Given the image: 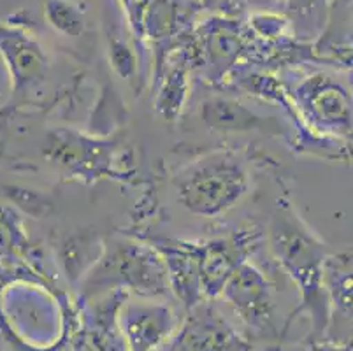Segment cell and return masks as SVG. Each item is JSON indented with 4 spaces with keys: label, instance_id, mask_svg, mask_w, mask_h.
<instances>
[{
    "label": "cell",
    "instance_id": "obj_3",
    "mask_svg": "<svg viewBox=\"0 0 353 351\" xmlns=\"http://www.w3.org/2000/svg\"><path fill=\"white\" fill-rule=\"evenodd\" d=\"M81 290L85 301L114 290L146 299L171 294L165 263L155 246L127 239L113 241L105 248L86 274Z\"/></svg>",
    "mask_w": 353,
    "mask_h": 351
},
{
    "label": "cell",
    "instance_id": "obj_15",
    "mask_svg": "<svg viewBox=\"0 0 353 351\" xmlns=\"http://www.w3.org/2000/svg\"><path fill=\"white\" fill-rule=\"evenodd\" d=\"M187 11L179 0H153L143 23V41L150 39L155 44H171L181 35V25Z\"/></svg>",
    "mask_w": 353,
    "mask_h": 351
},
{
    "label": "cell",
    "instance_id": "obj_18",
    "mask_svg": "<svg viewBox=\"0 0 353 351\" xmlns=\"http://www.w3.org/2000/svg\"><path fill=\"white\" fill-rule=\"evenodd\" d=\"M28 246L20 214L9 205H0V260L21 255Z\"/></svg>",
    "mask_w": 353,
    "mask_h": 351
},
{
    "label": "cell",
    "instance_id": "obj_7",
    "mask_svg": "<svg viewBox=\"0 0 353 351\" xmlns=\"http://www.w3.org/2000/svg\"><path fill=\"white\" fill-rule=\"evenodd\" d=\"M125 351H162L178 327V318L167 302L128 295L117 314Z\"/></svg>",
    "mask_w": 353,
    "mask_h": 351
},
{
    "label": "cell",
    "instance_id": "obj_8",
    "mask_svg": "<svg viewBox=\"0 0 353 351\" xmlns=\"http://www.w3.org/2000/svg\"><path fill=\"white\" fill-rule=\"evenodd\" d=\"M248 32L232 18L208 19L188 46V58L206 69L210 79L218 81L232 72L248 51Z\"/></svg>",
    "mask_w": 353,
    "mask_h": 351
},
{
    "label": "cell",
    "instance_id": "obj_12",
    "mask_svg": "<svg viewBox=\"0 0 353 351\" xmlns=\"http://www.w3.org/2000/svg\"><path fill=\"white\" fill-rule=\"evenodd\" d=\"M155 250L165 263L169 288L183 302L185 309L204 301L201 290V272H199L197 243L181 241H160Z\"/></svg>",
    "mask_w": 353,
    "mask_h": 351
},
{
    "label": "cell",
    "instance_id": "obj_4",
    "mask_svg": "<svg viewBox=\"0 0 353 351\" xmlns=\"http://www.w3.org/2000/svg\"><path fill=\"white\" fill-rule=\"evenodd\" d=\"M292 114L303 121L311 137L348 143L352 137V95L325 74L304 77L287 92Z\"/></svg>",
    "mask_w": 353,
    "mask_h": 351
},
{
    "label": "cell",
    "instance_id": "obj_2",
    "mask_svg": "<svg viewBox=\"0 0 353 351\" xmlns=\"http://www.w3.org/2000/svg\"><path fill=\"white\" fill-rule=\"evenodd\" d=\"M176 201L190 214L216 218L248 195V163L232 150H214L183 167L172 179Z\"/></svg>",
    "mask_w": 353,
    "mask_h": 351
},
{
    "label": "cell",
    "instance_id": "obj_5",
    "mask_svg": "<svg viewBox=\"0 0 353 351\" xmlns=\"http://www.w3.org/2000/svg\"><path fill=\"white\" fill-rule=\"evenodd\" d=\"M220 295L250 332L259 337H281L276 325L274 286L255 263H241L227 279Z\"/></svg>",
    "mask_w": 353,
    "mask_h": 351
},
{
    "label": "cell",
    "instance_id": "obj_11",
    "mask_svg": "<svg viewBox=\"0 0 353 351\" xmlns=\"http://www.w3.org/2000/svg\"><path fill=\"white\" fill-rule=\"evenodd\" d=\"M201 121L218 134H250L260 132L269 135H283L278 118L265 116L256 109L230 97H211L201 104Z\"/></svg>",
    "mask_w": 353,
    "mask_h": 351
},
{
    "label": "cell",
    "instance_id": "obj_20",
    "mask_svg": "<svg viewBox=\"0 0 353 351\" xmlns=\"http://www.w3.org/2000/svg\"><path fill=\"white\" fill-rule=\"evenodd\" d=\"M310 346L307 351H352V341H345V343H336V341L329 339H310Z\"/></svg>",
    "mask_w": 353,
    "mask_h": 351
},
{
    "label": "cell",
    "instance_id": "obj_6",
    "mask_svg": "<svg viewBox=\"0 0 353 351\" xmlns=\"http://www.w3.org/2000/svg\"><path fill=\"white\" fill-rule=\"evenodd\" d=\"M252 344L234 327L213 299L187 309L162 351H250Z\"/></svg>",
    "mask_w": 353,
    "mask_h": 351
},
{
    "label": "cell",
    "instance_id": "obj_17",
    "mask_svg": "<svg viewBox=\"0 0 353 351\" xmlns=\"http://www.w3.org/2000/svg\"><path fill=\"white\" fill-rule=\"evenodd\" d=\"M44 19L63 37L78 39L86 30L85 12L70 0H48L44 4Z\"/></svg>",
    "mask_w": 353,
    "mask_h": 351
},
{
    "label": "cell",
    "instance_id": "obj_23",
    "mask_svg": "<svg viewBox=\"0 0 353 351\" xmlns=\"http://www.w3.org/2000/svg\"><path fill=\"white\" fill-rule=\"evenodd\" d=\"M268 351H283V350H281V348H269Z\"/></svg>",
    "mask_w": 353,
    "mask_h": 351
},
{
    "label": "cell",
    "instance_id": "obj_21",
    "mask_svg": "<svg viewBox=\"0 0 353 351\" xmlns=\"http://www.w3.org/2000/svg\"><path fill=\"white\" fill-rule=\"evenodd\" d=\"M320 0H288V9L301 16H310Z\"/></svg>",
    "mask_w": 353,
    "mask_h": 351
},
{
    "label": "cell",
    "instance_id": "obj_9",
    "mask_svg": "<svg viewBox=\"0 0 353 351\" xmlns=\"http://www.w3.org/2000/svg\"><path fill=\"white\" fill-rule=\"evenodd\" d=\"M260 234L253 228H239L229 236L197 243L201 290L204 299L220 297L221 288L234 270L259 248Z\"/></svg>",
    "mask_w": 353,
    "mask_h": 351
},
{
    "label": "cell",
    "instance_id": "obj_19",
    "mask_svg": "<svg viewBox=\"0 0 353 351\" xmlns=\"http://www.w3.org/2000/svg\"><path fill=\"white\" fill-rule=\"evenodd\" d=\"M123 8L125 21L128 25V30L137 41H143V23L146 18V12L152 6L153 0H118Z\"/></svg>",
    "mask_w": 353,
    "mask_h": 351
},
{
    "label": "cell",
    "instance_id": "obj_22",
    "mask_svg": "<svg viewBox=\"0 0 353 351\" xmlns=\"http://www.w3.org/2000/svg\"><path fill=\"white\" fill-rule=\"evenodd\" d=\"M243 4H248V6H255V8H271L274 4L276 0H241Z\"/></svg>",
    "mask_w": 353,
    "mask_h": 351
},
{
    "label": "cell",
    "instance_id": "obj_1",
    "mask_svg": "<svg viewBox=\"0 0 353 351\" xmlns=\"http://www.w3.org/2000/svg\"><path fill=\"white\" fill-rule=\"evenodd\" d=\"M269 248L299 290L301 304L295 313H310L316 336L313 339H320L330 323L329 301L322 283L323 262L329 255L327 246L290 202L278 201L269 221Z\"/></svg>",
    "mask_w": 353,
    "mask_h": 351
},
{
    "label": "cell",
    "instance_id": "obj_13",
    "mask_svg": "<svg viewBox=\"0 0 353 351\" xmlns=\"http://www.w3.org/2000/svg\"><path fill=\"white\" fill-rule=\"evenodd\" d=\"M160 86L157 92L155 109L162 118L176 121L181 114L190 90V58L185 53L174 62L172 57L165 58V67H160Z\"/></svg>",
    "mask_w": 353,
    "mask_h": 351
},
{
    "label": "cell",
    "instance_id": "obj_14",
    "mask_svg": "<svg viewBox=\"0 0 353 351\" xmlns=\"http://www.w3.org/2000/svg\"><path fill=\"white\" fill-rule=\"evenodd\" d=\"M323 290L329 301L330 318L352 320V251L329 253L323 262Z\"/></svg>",
    "mask_w": 353,
    "mask_h": 351
},
{
    "label": "cell",
    "instance_id": "obj_10",
    "mask_svg": "<svg viewBox=\"0 0 353 351\" xmlns=\"http://www.w3.org/2000/svg\"><path fill=\"white\" fill-rule=\"evenodd\" d=\"M0 58L11 77L14 95H25L46 77L48 54L27 30L0 21Z\"/></svg>",
    "mask_w": 353,
    "mask_h": 351
},
{
    "label": "cell",
    "instance_id": "obj_16",
    "mask_svg": "<svg viewBox=\"0 0 353 351\" xmlns=\"http://www.w3.org/2000/svg\"><path fill=\"white\" fill-rule=\"evenodd\" d=\"M105 27H108L105 28V39H108V54L111 67L123 79H134L137 76V69H139L136 46L125 34L123 27L117 23L114 19L113 23L108 21Z\"/></svg>",
    "mask_w": 353,
    "mask_h": 351
}]
</instances>
